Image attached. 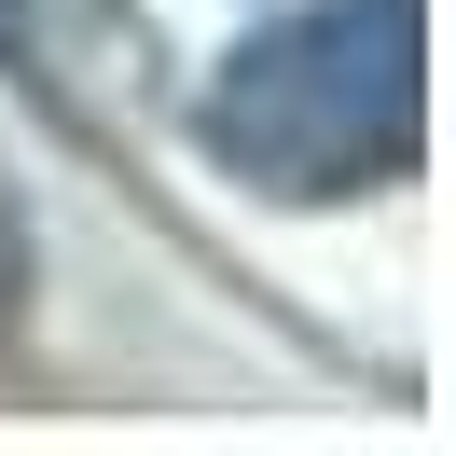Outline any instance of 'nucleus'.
Masks as SVG:
<instances>
[{
	"label": "nucleus",
	"instance_id": "nucleus-1",
	"mask_svg": "<svg viewBox=\"0 0 456 456\" xmlns=\"http://www.w3.org/2000/svg\"><path fill=\"white\" fill-rule=\"evenodd\" d=\"M415 69H428L415 0H318V14L263 28L249 56L222 69L208 139H222V167L263 180V194H360V180L415 167V125H428Z\"/></svg>",
	"mask_w": 456,
	"mask_h": 456
},
{
	"label": "nucleus",
	"instance_id": "nucleus-3",
	"mask_svg": "<svg viewBox=\"0 0 456 456\" xmlns=\"http://www.w3.org/2000/svg\"><path fill=\"white\" fill-rule=\"evenodd\" d=\"M28 318V208H14V180H0V332Z\"/></svg>",
	"mask_w": 456,
	"mask_h": 456
},
{
	"label": "nucleus",
	"instance_id": "nucleus-2",
	"mask_svg": "<svg viewBox=\"0 0 456 456\" xmlns=\"http://www.w3.org/2000/svg\"><path fill=\"white\" fill-rule=\"evenodd\" d=\"M0 56L28 69L56 111H125L139 97V14L125 0H0Z\"/></svg>",
	"mask_w": 456,
	"mask_h": 456
}]
</instances>
